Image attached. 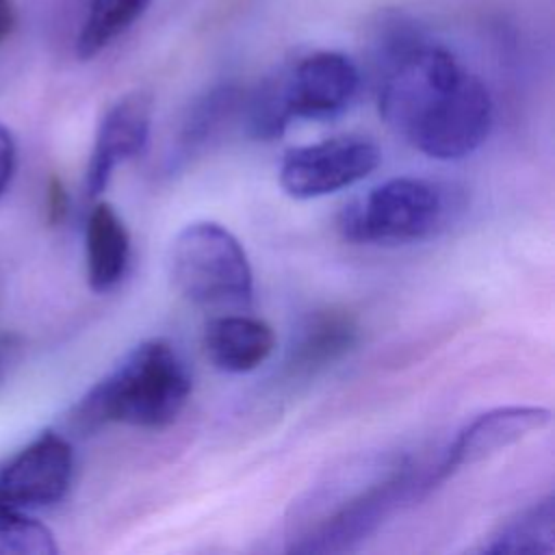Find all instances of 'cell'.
I'll use <instances>...</instances> for the list:
<instances>
[{"label":"cell","mask_w":555,"mask_h":555,"mask_svg":"<svg viewBox=\"0 0 555 555\" xmlns=\"http://www.w3.org/2000/svg\"><path fill=\"white\" fill-rule=\"evenodd\" d=\"M377 106L388 128L436 160L468 156L492 126L486 85L447 48L414 35L386 52Z\"/></svg>","instance_id":"cell-1"},{"label":"cell","mask_w":555,"mask_h":555,"mask_svg":"<svg viewBox=\"0 0 555 555\" xmlns=\"http://www.w3.org/2000/svg\"><path fill=\"white\" fill-rule=\"evenodd\" d=\"M191 395V375L178 351L163 338L132 347L74 405L67 425L89 436L104 425L124 423L141 429L169 427Z\"/></svg>","instance_id":"cell-2"},{"label":"cell","mask_w":555,"mask_h":555,"mask_svg":"<svg viewBox=\"0 0 555 555\" xmlns=\"http://www.w3.org/2000/svg\"><path fill=\"white\" fill-rule=\"evenodd\" d=\"M414 468L405 457L373 468H347V481L327 483L297 516L288 551L345 553L373 535L412 494Z\"/></svg>","instance_id":"cell-3"},{"label":"cell","mask_w":555,"mask_h":555,"mask_svg":"<svg viewBox=\"0 0 555 555\" xmlns=\"http://www.w3.org/2000/svg\"><path fill=\"white\" fill-rule=\"evenodd\" d=\"M360 85L353 61L321 50L269 78L247 102V126L256 139L273 141L293 119L332 117L349 106Z\"/></svg>","instance_id":"cell-4"},{"label":"cell","mask_w":555,"mask_h":555,"mask_svg":"<svg viewBox=\"0 0 555 555\" xmlns=\"http://www.w3.org/2000/svg\"><path fill=\"white\" fill-rule=\"evenodd\" d=\"M169 275L178 293L199 308H245L254 273L238 238L217 221H193L169 251Z\"/></svg>","instance_id":"cell-5"},{"label":"cell","mask_w":555,"mask_h":555,"mask_svg":"<svg viewBox=\"0 0 555 555\" xmlns=\"http://www.w3.org/2000/svg\"><path fill=\"white\" fill-rule=\"evenodd\" d=\"M451 215L447 191L425 178H392L353 199L338 219L351 243H410L438 234Z\"/></svg>","instance_id":"cell-6"},{"label":"cell","mask_w":555,"mask_h":555,"mask_svg":"<svg viewBox=\"0 0 555 555\" xmlns=\"http://www.w3.org/2000/svg\"><path fill=\"white\" fill-rule=\"evenodd\" d=\"M379 147L358 134L323 139L299 145L280 163V186L295 199H312L347 189L379 167Z\"/></svg>","instance_id":"cell-7"},{"label":"cell","mask_w":555,"mask_h":555,"mask_svg":"<svg viewBox=\"0 0 555 555\" xmlns=\"http://www.w3.org/2000/svg\"><path fill=\"white\" fill-rule=\"evenodd\" d=\"M72 473L69 440L46 429L0 468V496L22 509L46 507L65 496Z\"/></svg>","instance_id":"cell-8"},{"label":"cell","mask_w":555,"mask_h":555,"mask_svg":"<svg viewBox=\"0 0 555 555\" xmlns=\"http://www.w3.org/2000/svg\"><path fill=\"white\" fill-rule=\"evenodd\" d=\"M548 423L551 410L540 405H503L479 414L455 436L447 455L431 475L429 486L501 453L535 431H542Z\"/></svg>","instance_id":"cell-9"},{"label":"cell","mask_w":555,"mask_h":555,"mask_svg":"<svg viewBox=\"0 0 555 555\" xmlns=\"http://www.w3.org/2000/svg\"><path fill=\"white\" fill-rule=\"evenodd\" d=\"M152 106L147 91H132L104 113L87 167V191L91 197L108 186L117 165L143 152L152 126Z\"/></svg>","instance_id":"cell-10"},{"label":"cell","mask_w":555,"mask_h":555,"mask_svg":"<svg viewBox=\"0 0 555 555\" xmlns=\"http://www.w3.org/2000/svg\"><path fill=\"white\" fill-rule=\"evenodd\" d=\"M206 358L225 373H249L275 349L273 327L247 314H221L206 323L202 338Z\"/></svg>","instance_id":"cell-11"},{"label":"cell","mask_w":555,"mask_h":555,"mask_svg":"<svg viewBox=\"0 0 555 555\" xmlns=\"http://www.w3.org/2000/svg\"><path fill=\"white\" fill-rule=\"evenodd\" d=\"M87 280L95 293L115 288L130 260V234L117 210L100 202L91 208L85 232Z\"/></svg>","instance_id":"cell-12"},{"label":"cell","mask_w":555,"mask_h":555,"mask_svg":"<svg viewBox=\"0 0 555 555\" xmlns=\"http://www.w3.org/2000/svg\"><path fill=\"white\" fill-rule=\"evenodd\" d=\"M358 340V323L345 310H319L301 327L291 349L295 375H314L338 362Z\"/></svg>","instance_id":"cell-13"},{"label":"cell","mask_w":555,"mask_h":555,"mask_svg":"<svg viewBox=\"0 0 555 555\" xmlns=\"http://www.w3.org/2000/svg\"><path fill=\"white\" fill-rule=\"evenodd\" d=\"M481 553H553L555 551V505L553 496H544L520 509L496 527V531L479 546Z\"/></svg>","instance_id":"cell-14"},{"label":"cell","mask_w":555,"mask_h":555,"mask_svg":"<svg viewBox=\"0 0 555 555\" xmlns=\"http://www.w3.org/2000/svg\"><path fill=\"white\" fill-rule=\"evenodd\" d=\"M241 104L243 98L232 85H221L197 100L180 128L176 147L169 156L171 165H182L202 152L204 145L219 132V128L236 113Z\"/></svg>","instance_id":"cell-15"},{"label":"cell","mask_w":555,"mask_h":555,"mask_svg":"<svg viewBox=\"0 0 555 555\" xmlns=\"http://www.w3.org/2000/svg\"><path fill=\"white\" fill-rule=\"evenodd\" d=\"M152 0H91L76 37V56L89 61L119 39L150 7Z\"/></svg>","instance_id":"cell-16"},{"label":"cell","mask_w":555,"mask_h":555,"mask_svg":"<svg viewBox=\"0 0 555 555\" xmlns=\"http://www.w3.org/2000/svg\"><path fill=\"white\" fill-rule=\"evenodd\" d=\"M52 531L0 496V555H54Z\"/></svg>","instance_id":"cell-17"},{"label":"cell","mask_w":555,"mask_h":555,"mask_svg":"<svg viewBox=\"0 0 555 555\" xmlns=\"http://www.w3.org/2000/svg\"><path fill=\"white\" fill-rule=\"evenodd\" d=\"M69 208V197L65 191V184L59 176H52L46 186V217L50 225H56L65 219Z\"/></svg>","instance_id":"cell-18"},{"label":"cell","mask_w":555,"mask_h":555,"mask_svg":"<svg viewBox=\"0 0 555 555\" xmlns=\"http://www.w3.org/2000/svg\"><path fill=\"white\" fill-rule=\"evenodd\" d=\"M15 158H17L15 139H13L11 130L0 124V195L7 191V186L13 178Z\"/></svg>","instance_id":"cell-19"},{"label":"cell","mask_w":555,"mask_h":555,"mask_svg":"<svg viewBox=\"0 0 555 555\" xmlns=\"http://www.w3.org/2000/svg\"><path fill=\"white\" fill-rule=\"evenodd\" d=\"M17 26V9L13 0H0V46L13 35Z\"/></svg>","instance_id":"cell-20"},{"label":"cell","mask_w":555,"mask_h":555,"mask_svg":"<svg viewBox=\"0 0 555 555\" xmlns=\"http://www.w3.org/2000/svg\"><path fill=\"white\" fill-rule=\"evenodd\" d=\"M11 353H13V347L9 340H0V384L4 382L7 377V369H9V362H11Z\"/></svg>","instance_id":"cell-21"}]
</instances>
